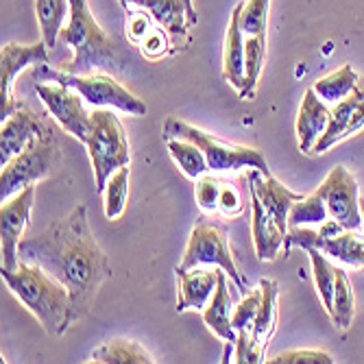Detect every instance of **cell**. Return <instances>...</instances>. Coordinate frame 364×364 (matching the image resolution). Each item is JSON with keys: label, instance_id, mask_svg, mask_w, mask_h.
Listing matches in <instances>:
<instances>
[{"label": "cell", "instance_id": "obj_28", "mask_svg": "<svg viewBox=\"0 0 364 364\" xmlns=\"http://www.w3.org/2000/svg\"><path fill=\"white\" fill-rule=\"evenodd\" d=\"M264 55H267V33H262V36H249L245 42V85L238 92L245 101H251L255 96Z\"/></svg>", "mask_w": 364, "mask_h": 364}, {"label": "cell", "instance_id": "obj_11", "mask_svg": "<svg viewBox=\"0 0 364 364\" xmlns=\"http://www.w3.org/2000/svg\"><path fill=\"white\" fill-rule=\"evenodd\" d=\"M318 192L327 205L329 218L338 220L345 229H358L362 227V214H360V186L355 177L338 164L327 173L325 181L318 186Z\"/></svg>", "mask_w": 364, "mask_h": 364}, {"label": "cell", "instance_id": "obj_38", "mask_svg": "<svg viewBox=\"0 0 364 364\" xmlns=\"http://www.w3.org/2000/svg\"><path fill=\"white\" fill-rule=\"evenodd\" d=\"M242 210H245V203H242V196L236 190V186L223 183L220 201H218V212H223L225 216H238Z\"/></svg>", "mask_w": 364, "mask_h": 364}, {"label": "cell", "instance_id": "obj_17", "mask_svg": "<svg viewBox=\"0 0 364 364\" xmlns=\"http://www.w3.org/2000/svg\"><path fill=\"white\" fill-rule=\"evenodd\" d=\"M120 3L124 7L136 5L146 11L159 24V28H164L171 36L175 53L179 48H186V44L190 42L188 28H192V24L188 20V9L183 0H120Z\"/></svg>", "mask_w": 364, "mask_h": 364}, {"label": "cell", "instance_id": "obj_8", "mask_svg": "<svg viewBox=\"0 0 364 364\" xmlns=\"http://www.w3.org/2000/svg\"><path fill=\"white\" fill-rule=\"evenodd\" d=\"M203 264L220 267L231 277V282L240 288L242 294L249 292L247 279L240 273L238 264L234 259V253H231V247H229L225 231L220 227H216V225H210V223H198L190 231V238H188L181 264L177 269L190 271V269H196V267H203Z\"/></svg>", "mask_w": 364, "mask_h": 364}, {"label": "cell", "instance_id": "obj_14", "mask_svg": "<svg viewBox=\"0 0 364 364\" xmlns=\"http://www.w3.org/2000/svg\"><path fill=\"white\" fill-rule=\"evenodd\" d=\"M36 136H55L53 127L40 118L38 112L20 103V107L3 120V129H0V164L5 166Z\"/></svg>", "mask_w": 364, "mask_h": 364}, {"label": "cell", "instance_id": "obj_27", "mask_svg": "<svg viewBox=\"0 0 364 364\" xmlns=\"http://www.w3.org/2000/svg\"><path fill=\"white\" fill-rule=\"evenodd\" d=\"M166 146H168L171 157L175 159V164H177L179 171L186 177H190V179L196 181L198 177H203L205 173H210L205 153L198 149L194 142L183 140V138H168L166 140Z\"/></svg>", "mask_w": 364, "mask_h": 364}, {"label": "cell", "instance_id": "obj_31", "mask_svg": "<svg viewBox=\"0 0 364 364\" xmlns=\"http://www.w3.org/2000/svg\"><path fill=\"white\" fill-rule=\"evenodd\" d=\"M129 179H131V168L122 166L118 168L105 183L103 190V203H105V216L109 220H118L127 208L129 198Z\"/></svg>", "mask_w": 364, "mask_h": 364}, {"label": "cell", "instance_id": "obj_13", "mask_svg": "<svg viewBox=\"0 0 364 364\" xmlns=\"http://www.w3.org/2000/svg\"><path fill=\"white\" fill-rule=\"evenodd\" d=\"M48 61V46L46 42L36 44H16L9 42L0 50V118H9L20 103L14 98V83L16 77L28 68V65H38Z\"/></svg>", "mask_w": 364, "mask_h": 364}, {"label": "cell", "instance_id": "obj_9", "mask_svg": "<svg viewBox=\"0 0 364 364\" xmlns=\"http://www.w3.org/2000/svg\"><path fill=\"white\" fill-rule=\"evenodd\" d=\"M36 92L65 134L85 144L92 129V114L83 107V96L61 83H36Z\"/></svg>", "mask_w": 364, "mask_h": 364}, {"label": "cell", "instance_id": "obj_25", "mask_svg": "<svg viewBox=\"0 0 364 364\" xmlns=\"http://www.w3.org/2000/svg\"><path fill=\"white\" fill-rule=\"evenodd\" d=\"M90 362L94 364H153V355L136 341H107L92 351Z\"/></svg>", "mask_w": 364, "mask_h": 364}, {"label": "cell", "instance_id": "obj_40", "mask_svg": "<svg viewBox=\"0 0 364 364\" xmlns=\"http://www.w3.org/2000/svg\"><path fill=\"white\" fill-rule=\"evenodd\" d=\"M183 5H186V9H188V20H190V24L194 26V24L198 22L196 9H194V0H183Z\"/></svg>", "mask_w": 364, "mask_h": 364}, {"label": "cell", "instance_id": "obj_19", "mask_svg": "<svg viewBox=\"0 0 364 364\" xmlns=\"http://www.w3.org/2000/svg\"><path fill=\"white\" fill-rule=\"evenodd\" d=\"M175 275L179 282L177 312H188V310L203 312L214 296V290L218 284V271H208V269L196 267L190 271L175 269Z\"/></svg>", "mask_w": 364, "mask_h": 364}, {"label": "cell", "instance_id": "obj_24", "mask_svg": "<svg viewBox=\"0 0 364 364\" xmlns=\"http://www.w3.org/2000/svg\"><path fill=\"white\" fill-rule=\"evenodd\" d=\"M362 83V77L353 70V65L345 63L343 68L334 70V73H329L325 75L323 79L314 81V92L323 98V101L327 105H336L341 101H345L347 96H351L353 92H358Z\"/></svg>", "mask_w": 364, "mask_h": 364}, {"label": "cell", "instance_id": "obj_36", "mask_svg": "<svg viewBox=\"0 0 364 364\" xmlns=\"http://www.w3.org/2000/svg\"><path fill=\"white\" fill-rule=\"evenodd\" d=\"M271 364H332V355L318 349H290L267 360Z\"/></svg>", "mask_w": 364, "mask_h": 364}, {"label": "cell", "instance_id": "obj_15", "mask_svg": "<svg viewBox=\"0 0 364 364\" xmlns=\"http://www.w3.org/2000/svg\"><path fill=\"white\" fill-rule=\"evenodd\" d=\"M362 127H364V79H362L358 92H353L351 96L345 98V101H341L332 107V118H329L325 134L321 136V140L316 142L312 153H327L338 142L358 134Z\"/></svg>", "mask_w": 364, "mask_h": 364}, {"label": "cell", "instance_id": "obj_37", "mask_svg": "<svg viewBox=\"0 0 364 364\" xmlns=\"http://www.w3.org/2000/svg\"><path fill=\"white\" fill-rule=\"evenodd\" d=\"M168 46H173V42H171V36L166 31H149L146 33V38L140 42V50H142V55L144 57H149V59H159V57H164V55H171L175 48H168Z\"/></svg>", "mask_w": 364, "mask_h": 364}, {"label": "cell", "instance_id": "obj_10", "mask_svg": "<svg viewBox=\"0 0 364 364\" xmlns=\"http://www.w3.org/2000/svg\"><path fill=\"white\" fill-rule=\"evenodd\" d=\"M292 247L299 249H318L325 255L334 257L343 264L355 269H364V240L353 234V229H345L336 236H321L314 229H306L304 225L290 227L284 242V253H288Z\"/></svg>", "mask_w": 364, "mask_h": 364}, {"label": "cell", "instance_id": "obj_1", "mask_svg": "<svg viewBox=\"0 0 364 364\" xmlns=\"http://www.w3.org/2000/svg\"><path fill=\"white\" fill-rule=\"evenodd\" d=\"M18 253L20 262L36 264L68 288L70 327L87 316L98 290L112 277L109 257L92 234L85 205H75L42 234L24 238Z\"/></svg>", "mask_w": 364, "mask_h": 364}, {"label": "cell", "instance_id": "obj_30", "mask_svg": "<svg viewBox=\"0 0 364 364\" xmlns=\"http://www.w3.org/2000/svg\"><path fill=\"white\" fill-rule=\"evenodd\" d=\"M308 255L312 262V277H314L316 292L321 296L325 312L329 314L334 301V288H336V264L329 262L318 249H308Z\"/></svg>", "mask_w": 364, "mask_h": 364}, {"label": "cell", "instance_id": "obj_22", "mask_svg": "<svg viewBox=\"0 0 364 364\" xmlns=\"http://www.w3.org/2000/svg\"><path fill=\"white\" fill-rule=\"evenodd\" d=\"M251 192V203H253V242L255 253L259 262H275L279 257V251L284 249L286 234L273 223V218L264 210L262 201L253 190Z\"/></svg>", "mask_w": 364, "mask_h": 364}, {"label": "cell", "instance_id": "obj_26", "mask_svg": "<svg viewBox=\"0 0 364 364\" xmlns=\"http://www.w3.org/2000/svg\"><path fill=\"white\" fill-rule=\"evenodd\" d=\"M36 16L40 22L42 40L48 48L59 44L65 16H70V0H36Z\"/></svg>", "mask_w": 364, "mask_h": 364}, {"label": "cell", "instance_id": "obj_23", "mask_svg": "<svg viewBox=\"0 0 364 364\" xmlns=\"http://www.w3.org/2000/svg\"><path fill=\"white\" fill-rule=\"evenodd\" d=\"M227 277L229 275L225 271H218V284H216L214 296L210 299L208 308L203 310V321L227 345H236L238 332L234 329V325H231V294H229Z\"/></svg>", "mask_w": 364, "mask_h": 364}, {"label": "cell", "instance_id": "obj_21", "mask_svg": "<svg viewBox=\"0 0 364 364\" xmlns=\"http://www.w3.org/2000/svg\"><path fill=\"white\" fill-rule=\"evenodd\" d=\"M240 9H242V0L231 11L227 36H225V48H223V79L238 92L245 85V42H247V36L240 26Z\"/></svg>", "mask_w": 364, "mask_h": 364}, {"label": "cell", "instance_id": "obj_34", "mask_svg": "<svg viewBox=\"0 0 364 364\" xmlns=\"http://www.w3.org/2000/svg\"><path fill=\"white\" fill-rule=\"evenodd\" d=\"M262 304V286H257L255 290L247 292L245 299L234 308V314H231V325H234L236 332H251L257 310Z\"/></svg>", "mask_w": 364, "mask_h": 364}, {"label": "cell", "instance_id": "obj_29", "mask_svg": "<svg viewBox=\"0 0 364 364\" xmlns=\"http://www.w3.org/2000/svg\"><path fill=\"white\" fill-rule=\"evenodd\" d=\"M355 314V296H353V286L347 277V273L336 267V288H334V301L332 310H329V318L338 329H349L353 323Z\"/></svg>", "mask_w": 364, "mask_h": 364}, {"label": "cell", "instance_id": "obj_2", "mask_svg": "<svg viewBox=\"0 0 364 364\" xmlns=\"http://www.w3.org/2000/svg\"><path fill=\"white\" fill-rule=\"evenodd\" d=\"M59 44L75 50V59L63 68L68 73L118 75L124 68V53L109 38V33H105L96 22L87 7V0H70L68 24L61 28Z\"/></svg>", "mask_w": 364, "mask_h": 364}, {"label": "cell", "instance_id": "obj_39", "mask_svg": "<svg viewBox=\"0 0 364 364\" xmlns=\"http://www.w3.org/2000/svg\"><path fill=\"white\" fill-rule=\"evenodd\" d=\"M149 14L144 11H134V14H131L129 16V40L131 42H136V44H140L144 38H146V33L151 31L149 28ZM153 20V18H151Z\"/></svg>", "mask_w": 364, "mask_h": 364}, {"label": "cell", "instance_id": "obj_41", "mask_svg": "<svg viewBox=\"0 0 364 364\" xmlns=\"http://www.w3.org/2000/svg\"><path fill=\"white\" fill-rule=\"evenodd\" d=\"M360 214H362V227H364V194H360Z\"/></svg>", "mask_w": 364, "mask_h": 364}, {"label": "cell", "instance_id": "obj_6", "mask_svg": "<svg viewBox=\"0 0 364 364\" xmlns=\"http://www.w3.org/2000/svg\"><path fill=\"white\" fill-rule=\"evenodd\" d=\"M85 146L92 159L96 192L103 194L107 179L118 168L131 164V144L127 131L109 107H96L92 112V129Z\"/></svg>", "mask_w": 364, "mask_h": 364}, {"label": "cell", "instance_id": "obj_32", "mask_svg": "<svg viewBox=\"0 0 364 364\" xmlns=\"http://www.w3.org/2000/svg\"><path fill=\"white\" fill-rule=\"evenodd\" d=\"M329 218L327 205L318 190L304 196L301 201H296L288 214V227H299V225H321Z\"/></svg>", "mask_w": 364, "mask_h": 364}, {"label": "cell", "instance_id": "obj_20", "mask_svg": "<svg viewBox=\"0 0 364 364\" xmlns=\"http://www.w3.org/2000/svg\"><path fill=\"white\" fill-rule=\"evenodd\" d=\"M329 118H332L329 105L314 92V87H308L299 116H296V138H299V149L304 153L314 151L316 142L329 124Z\"/></svg>", "mask_w": 364, "mask_h": 364}, {"label": "cell", "instance_id": "obj_16", "mask_svg": "<svg viewBox=\"0 0 364 364\" xmlns=\"http://www.w3.org/2000/svg\"><path fill=\"white\" fill-rule=\"evenodd\" d=\"M249 190H253L257 194V198L262 201L264 210L267 214L273 218V223L288 234V214L292 210V205L296 201H301V194H296L292 190H288L279 179H275L273 175L271 177H264L259 171L255 168H249Z\"/></svg>", "mask_w": 364, "mask_h": 364}, {"label": "cell", "instance_id": "obj_3", "mask_svg": "<svg viewBox=\"0 0 364 364\" xmlns=\"http://www.w3.org/2000/svg\"><path fill=\"white\" fill-rule=\"evenodd\" d=\"M0 275L11 294H16L18 301L38 318L46 334L61 336L68 332L70 292L61 282L28 262H20L14 271L0 269Z\"/></svg>", "mask_w": 364, "mask_h": 364}, {"label": "cell", "instance_id": "obj_35", "mask_svg": "<svg viewBox=\"0 0 364 364\" xmlns=\"http://www.w3.org/2000/svg\"><path fill=\"white\" fill-rule=\"evenodd\" d=\"M220 190H223V181H218L212 175H203L196 179V203L203 212H218V201H220Z\"/></svg>", "mask_w": 364, "mask_h": 364}, {"label": "cell", "instance_id": "obj_33", "mask_svg": "<svg viewBox=\"0 0 364 364\" xmlns=\"http://www.w3.org/2000/svg\"><path fill=\"white\" fill-rule=\"evenodd\" d=\"M269 11L271 0H242L240 9V26L245 36H262L269 28Z\"/></svg>", "mask_w": 364, "mask_h": 364}, {"label": "cell", "instance_id": "obj_4", "mask_svg": "<svg viewBox=\"0 0 364 364\" xmlns=\"http://www.w3.org/2000/svg\"><path fill=\"white\" fill-rule=\"evenodd\" d=\"M164 140L168 138H183L194 142L198 149H201L208 157V166L212 173H236L242 168H255L259 171L264 177H271V168L264 155L251 146H242V144H234L216 138L214 134H208V131L198 129L181 118L168 116L164 120Z\"/></svg>", "mask_w": 364, "mask_h": 364}, {"label": "cell", "instance_id": "obj_18", "mask_svg": "<svg viewBox=\"0 0 364 364\" xmlns=\"http://www.w3.org/2000/svg\"><path fill=\"white\" fill-rule=\"evenodd\" d=\"M262 286V304L251 329V362H262L264 360V351H267L269 341L275 334L277 327V296H279V286L275 279L264 277L259 279Z\"/></svg>", "mask_w": 364, "mask_h": 364}, {"label": "cell", "instance_id": "obj_12", "mask_svg": "<svg viewBox=\"0 0 364 364\" xmlns=\"http://www.w3.org/2000/svg\"><path fill=\"white\" fill-rule=\"evenodd\" d=\"M36 186L20 190L16 196L3 203L0 210V253H3V267L0 269H18L20 267V242L24 240V231L28 227Z\"/></svg>", "mask_w": 364, "mask_h": 364}, {"label": "cell", "instance_id": "obj_5", "mask_svg": "<svg viewBox=\"0 0 364 364\" xmlns=\"http://www.w3.org/2000/svg\"><path fill=\"white\" fill-rule=\"evenodd\" d=\"M33 79L40 81H53L68 85L77 90L83 101L92 107H114L129 116H146L149 107L140 96L129 92L114 75L107 73H94V75H75L68 70H55L48 68L46 63H38L33 68Z\"/></svg>", "mask_w": 364, "mask_h": 364}, {"label": "cell", "instance_id": "obj_7", "mask_svg": "<svg viewBox=\"0 0 364 364\" xmlns=\"http://www.w3.org/2000/svg\"><path fill=\"white\" fill-rule=\"evenodd\" d=\"M61 164V151L55 136H36L16 157H11L0 175V201H9L20 190L48 179Z\"/></svg>", "mask_w": 364, "mask_h": 364}]
</instances>
